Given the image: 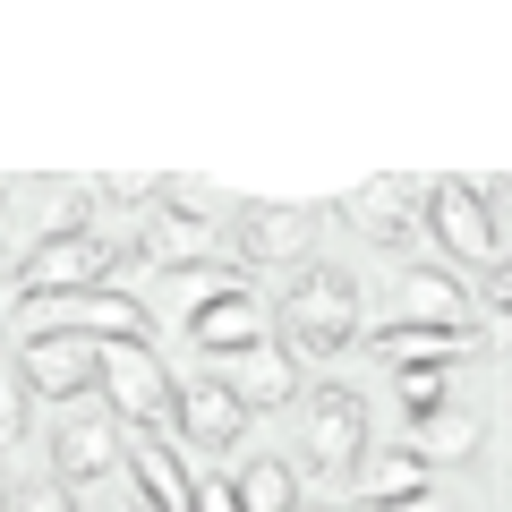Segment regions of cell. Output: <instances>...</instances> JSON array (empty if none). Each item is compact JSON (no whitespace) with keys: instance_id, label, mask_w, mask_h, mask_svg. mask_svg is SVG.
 Instances as JSON below:
<instances>
[{"instance_id":"cell-14","label":"cell","mask_w":512,"mask_h":512,"mask_svg":"<svg viewBox=\"0 0 512 512\" xmlns=\"http://www.w3.org/2000/svg\"><path fill=\"white\" fill-rule=\"evenodd\" d=\"M18 384L26 393H52V402H94V342H60V333H43V342H18Z\"/></svg>"},{"instance_id":"cell-12","label":"cell","mask_w":512,"mask_h":512,"mask_svg":"<svg viewBox=\"0 0 512 512\" xmlns=\"http://www.w3.org/2000/svg\"><path fill=\"white\" fill-rule=\"evenodd\" d=\"M419 205H427V180H410V171H393V180H359L342 197V222L359 239H376V248H402L410 231H419Z\"/></svg>"},{"instance_id":"cell-18","label":"cell","mask_w":512,"mask_h":512,"mask_svg":"<svg viewBox=\"0 0 512 512\" xmlns=\"http://www.w3.org/2000/svg\"><path fill=\"white\" fill-rule=\"evenodd\" d=\"M120 487L137 495L146 512H188V461L171 453L163 436H128V453H120Z\"/></svg>"},{"instance_id":"cell-2","label":"cell","mask_w":512,"mask_h":512,"mask_svg":"<svg viewBox=\"0 0 512 512\" xmlns=\"http://www.w3.org/2000/svg\"><path fill=\"white\" fill-rule=\"evenodd\" d=\"M274 342L291 350V359H342L350 342H359V282L342 274V265H299L291 291L274 299Z\"/></svg>"},{"instance_id":"cell-20","label":"cell","mask_w":512,"mask_h":512,"mask_svg":"<svg viewBox=\"0 0 512 512\" xmlns=\"http://www.w3.org/2000/svg\"><path fill=\"white\" fill-rule=\"evenodd\" d=\"M231 495H239V512H299V470L282 453H256L231 470Z\"/></svg>"},{"instance_id":"cell-9","label":"cell","mask_w":512,"mask_h":512,"mask_svg":"<svg viewBox=\"0 0 512 512\" xmlns=\"http://www.w3.org/2000/svg\"><path fill=\"white\" fill-rule=\"evenodd\" d=\"M222 248H231V256H222L231 274H239V265H291V274H299V265L316 256V205H274V197L239 205L231 231H222Z\"/></svg>"},{"instance_id":"cell-22","label":"cell","mask_w":512,"mask_h":512,"mask_svg":"<svg viewBox=\"0 0 512 512\" xmlns=\"http://www.w3.org/2000/svg\"><path fill=\"white\" fill-rule=\"evenodd\" d=\"M0 512H77V495H69V487H60V478H52V470H26V478H18V487L0 495Z\"/></svg>"},{"instance_id":"cell-13","label":"cell","mask_w":512,"mask_h":512,"mask_svg":"<svg viewBox=\"0 0 512 512\" xmlns=\"http://www.w3.org/2000/svg\"><path fill=\"white\" fill-rule=\"evenodd\" d=\"M214 376L231 384V402L248 410V419H256V410H291L299 393H308V384H299V359H291V350L274 342V333H265L256 350H239V359H222Z\"/></svg>"},{"instance_id":"cell-19","label":"cell","mask_w":512,"mask_h":512,"mask_svg":"<svg viewBox=\"0 0 512 512\" xmlns=\"http://www.w3.org/2000/svg\"><path fill=\"white\" fill-rule=\"evenodd\" d=\"M402 453L419 461V470H436V461H470L478 453V410L470 402H436L427 419H410Z\"/></svg>"},{"instance_id":"cell-21","label":"cell","mask_w":512,"mask_h":512,"mask_svg":"<svg viewBox=\"0 0 512 512\" xmlns=\"http://www.w3.org/2000/svg\"><path fill=\"white\" fill-rule=\"evenodd\" d=\"M26 436H35V393L18 384V367L0 359V453H18Z\"/></svg>"},{"instance_id":"cell-17","label":"cell","mask_w":512,"mask_h":512,"mask_svg":"<svg viewBox=\"0 0 512 512\" xmlns=\"http://www.w3.org/2000/svg\"><path fill=\"white\" fill-rule=\"evenodd\" d=\"M359 342L376 350V359L393 367V376H402V367H461V359H470L478 342H487V325H470V333H419V325H359Z\"/></svg>"},{"instance_id":"cell-10","label":"cell","mask_w":512,"mask_h":512,"mask_svg":"<svg viewBox=\"0 0 512 512\" xmlns=\"http://www.w3.org/2000/svg\"><path fill=\"white\" fill-rule=\"evenodd\" d=\"M384 325H419V333H470V291H461L453 265H436V256H419V265H402L393 274V316Z\"/></svg>"},{"instance_id":"cell-23","label":"cell","mask_w":512,"mask_h":512,"mask_svg":"<svg viewBox=\"0 0 512 512\" xmlns=\"http://www.w3.org/2000/svg\"><path fill=\"white\" fill-rule=\"evenodd\" d=\"M393 384H402V410H410V419H427L436 402H453V384H444V367H402Z\"/></svg>"},{"instance_id":"cell-16","label":"cell","mask_w":512,"mask_h":512,"mask_svg":"<svg viewBox=\"0 0 512 512\" xmlns=\"http://www.w3.org/2000/svg\"><path fill=\"white\" fill-rule=\"evenodd\" d=\"M419 495H436V470H419L402 444L350 461V512H393V504H419Z\"/></svg>"},{"instance_id":"cell-15","label":"cell","mask_w":512,"mask_h":512,"mask_svg":"<svg viewBox=\"0 0 512 512\" xmlns=\"http://www.w3.org/2000/svg\"><path fill=\"white\" fill-rule=\"evenodd\" d=\"M308 453L325 461V470H342V478H350V461L367 453V402L350 384H325L308 402Z\"/></svg>"},{"instance_id":"cell-24","label":"cell","mask_w":512,"mask_h":512,"mask_svg":"<svg viewBox=\"0 0 512 512\" xmlns=\"http://www.w3.org/2000/svg\"><path fill=\"white\" fill-rule=\"evenodd\" d=\"M512 308V274H504V265H487V316H504Z\"/></svg>"},{"instance_id":"cell-11","label":"cell","mask_w":512,"mask_h":512,"mask_svg":"<svg viewBox=\"0 0 512 512\" xmlns=\"http://www.w3.org/2000/svg\"><path fill=\"white\" fill-rule=\"evenodd\" d=\"M120 453H128V427L111 419V410H77V419L52 427V478H60L69 495L120 478Z\"/></svg>"},{"instance_id":"cell-5","label":"cell","mask_w":512,"mask_h":512,"mask_svg":"<svg viewBox=\"0 0 512 512\" xmlns=\"http://www.w3.org/2000/svg\"><path fill=\"white\" fill-rule=\"evenodd\" d=\"M94 393L128 436H163L171 444V367L154 342H103L94 350Z\"/></svg>"},{"instance_id":"cell-25","label":"cell","mask_w":512,"mask_h":512,"mask_svg":"<svg viewBox=\"0 0 512 512\" xmlns=\"http://www.w3.org/2000/svg\"><path fill=\"white\" fill-rule=\"evenodd\" d=\"M111 512H146V504H137V495H128V487H120V504H111Z\"/></svg>"},{"instance_id":"cell-8","label":"cell","mask_w":512,"mask_h":512,"mask_svg":"<svg viewBox=\"0 0 512 512\" xmlns=\"http://www.w3.org/2000/svg\"><path fill=\"white\" fill-rule=\"evenodd\" d=\"M248 436V410L231 402V384L214 376V367H188V376H171V453H231V444Z\"/></svg>"},{"instance_id":"cell-1","label":"cell","mask_w":512,"mask_h":512,"mask_svg":"<svg viewBox=\"0 0 512 512\" xmlns=\"http://www.w3.org/2000/svg\"><path fill=\"white\" fill-rule=\"evenodd\" d=\"M180 333L197 359H239V350H256L265 333H274V299L256 291V282H239L231 265H197V274H180Z\"/></svg>"},{"instance_id":"cell-4","label":"cell","mask_w":512,"mask_h":512,"mask_svg":"<svg viewBox=\"0 0 512 512\" xmlns=\"http://www.w3.org/2000/svg\"><path fill=\"white\" fill-rule=\"evenodd\" d=\"M9 333L18 342H43V333H60V342H146V308L120 291V282H103V291H60V299H9Z\"/></svg>"},{"instance_id":"cell-7","label":"cell","mask_w":512,"mask_h":512,"mask_svg":"<svg viewBox=\"0 0 512 512\" xmlns=\"http://www.w3.org/2000/svg\"><path fill=\"white\" fill-rule=\"evenodd\" d=\"M214 256H222V222L205 214L197 197H154L146 222H137L128 265H154V274H197V265H214Z\"/></svg>"},{"instance_id":"cell-3","label":"cell","mask_w":512,"mask_h":512,"mask_svg":"<svg viewBox=\"0 0 512 512\" xmlns=\"http://www.w3.org/2000/svg\"><path fill=\"white\" fill-rule=\"evenodd\" d=\"M419 222L436 231V248L453 256V274L504 265V180H427Z\"/></svg>"},{"instance_id":"cell-6","label":"cell","mask_w":512,"mask_h":512,"mask_svg":"<svg viewBox=\"0 0 512 512\" xmlns=\"http://www.w3.org/2000/svg\"><path fill=\"white\" fill-rule=\"evenodd\" d=\"M18 265V299H60V291H103L120 274V256H111L103 231H60V239H26Z\"/></svg>"}]
</instances>
